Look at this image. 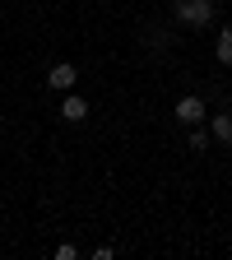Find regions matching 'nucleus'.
<instances>
[{
    "instance_id": "6",
    "label": "nucleus",
    "mask_w": 232,
    "mask_h": 260,
    "mask_svg": "<svg viewBox=\"0 0 232 260\" xmlns=\"http://www.w3.org/2000/svg\"><path fill=\"white\" fill-rule=\"evenodd\" d=\"M214 56H218V65H232V28H223L214 38Z\"/></svg>"
},
{
    "instance_id": "2",
    "label": "nucleus",
    "mask_w": 232,
    "mask_h": 260,
    "mask_svg": "<svg viewBox=\"0 0 232 260\" xmlns=\"http://www.w3.org/2000/svg\"><path fill=\"white\" fill-rule=\"evenodd\" d=\"M172 116H177L181 125H200V121L209 116V112H205V98H200V93H186V98H177Z\"/></svg>"
},
{
    "instance_id": "1",
    "label": "nucleus",
    "mask_w": 232,
    "mask_h": 260,
    "mask_svg": "<svg viewBox=\"0 0 232 260\" xmlns=\"http://www.w3.org/2000/svg\"><path fill=\"white\" fill-rule=\"evenodd\" d=\"M177 23H186V28H209L214 19H218V0H177Z\"/></svg>"
},
{
    "instance_id": "3",
    "label": "nucleus",
    "mask_w": 232,
    "mask_h": 260,
    "mask_svg": "<svg viewBox=\"0 0 232 260\" xmlns=\"http://www.w3.org/2000/svg\"><path fill=\"white\" fill-rule=\"evenodd\" d=\"M75 79H79V70H75L70 60H60V65H51V75H47V84H51L56 93H70V88H75Z\"/></svg>"
},
{
    "instance_id": "7",
    "label": "nucleus",
    "mask_w": 232,
    "mask_h": 260,
    "mask_svg": "<svg viewBox=\"0 0 232 260\" xmlns=\"http://www.w3.org/2000/svg\"><path fill=\"white\" fill-rule=\"evenodd\" d=\"M186 130H190V135H186V144H190V153H205L214 135H209V130H200V125H186Z\"/></svg>"
},
{
    "instance_id": "5",
    "label": "nucleus",
    "mask_w": 232,
    "mask_h": 260,
    "mask_svg": "<svg viewBox=\"0 0 232 260\" xmlns=\"http://www.w3.org/2000/svg\"><path fill=\"white\" fill-rule=\"evenodd\" d=\"M209 135H214L218 144H232V112H218V116L209 121Z\"/></svg>"
},
{
    "instance_id": "4",
    "label": "nucleus",
    "mask_w": 232,
    "mask_h": 260,
    "mask_svg": "<svg viewBox=\"0 0 232 260\" xmlns=\"http://www.w3.org/2000/svg\"><path fill=\"white\" fill-rule=\"evenodd\" d=\"M60 116H65V121H70V125H79V121L88 116V103H84V98H79L75 88H70V93H65V103H60Z\"/></svg>"
}]
</instances>
